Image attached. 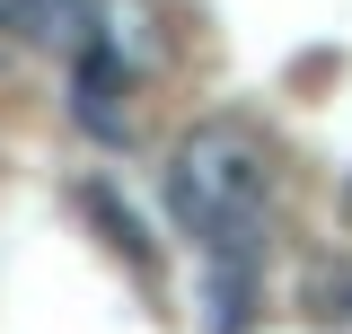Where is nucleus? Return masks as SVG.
Segmentation results:
<instances>
[{
  "label": "nucleus",
  "mask_w": 352,
  "mask_h": 334,
  "mask_svg": "<svg viewBox=\"0 0 352 334\" xmlns=\"http://www.w3.org/2000/svg\"><path fill=\"white\" fill-rule=\"evenodd\" d=\"M264 194H273V167H264V141H256L247 124L212 115V124H194L185 141H176V159H168V203H176L185 229H203V238L247 229V220H264Z\"/></svg>",
  "instance_id": "f257e3e1"
},
{
  "label": "nucleus",
  "mask_w": 352,
  "mask_h": 334,
  "mask_svg": "<svg viewBox=\"0 0 352 334\" xmlns=\"http://www.w3.org/2000/svg\"><path fill=\"white\" fill-rule=\"evenodd\" d=\"M9 18L36 53H88L97 44V0H9Z\"/></svg>",
  "instance_id": "f03ea898"
},
{
  "label": "nucleus",
  "mask_w": 352,
  "mask_h": 334,
  "mask_svg": "<svg viewBox=\"0 0 352 334\" xmlns=\"http://www.w3.org/2000/svg\"><path fill=\"white\" fill-rule=\"evenodd\" d=\"M88 211H97V220H106V229H115V247H124L132 264H141V255H150V238H141V220H132V211L115 203V194H106V185H88Z\"/></svg>",
  "instance_id": "7ed1b4c3"
},
{
  "label": "nucleus",
  "mask_w": 352,
  "mask_h": 334,
  "mask_svg": "<svg viewBox=\"0 0 352 334\" xmlns=\"http://www.w3.org/2000/svg\"><path fill=\"white\" fill-rule=\"evenodd\" d=\"M9 36H18V18H9V0H0V44H9Z\"/></svg>",
  "instance_id": "20e7f679"
}]
</instances>
